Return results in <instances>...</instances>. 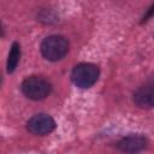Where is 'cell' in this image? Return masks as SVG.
Listing matches in <instances>:
<instances>
[{"label":"cell","mask_w":154,"mask_h":154,"mask_svg":"<svg viewBox=\"0 0 154 154\" xmlns=\"http://www.w3.org/2000/svg\"><path fill=\"white\" fill-rule=\"evenodd\" d=\"M70 43L66 37L61 35H49L41 42L40 51L45 59L49 61H59L69 53Z\"/></svg>","instance_id":"1"},{"label":"cell","mask_w":154,"mask_h":154,"mask_svg":"<svg viewBox=\"0 0 154 154\" xmlns=\"http://www.w3.org/2000/svg\"><path fill=\"white\" fill-rule=\"evenodd\" d=\"M20 90L28 99L40 101L46 99L51 94L52 84L41 76H30L22 82Z\"/></svg>","instance_id":"2"},{"label":"cell","mask_w":154,"mask_h":154,"mask_svg":"<svg viewBox=\"0 0 154 154\" xmlns=\"http://www.w3.org/2000/svg\"><path fill=\"white\" fill-rule=\"evenodd\" d=\"M99 76V67L91 63H79L73 67L71 72V79L73 84L82 89L93 87L97 82Z\"/></svg>","instance_id":"3"},{"label":"cell","mask_w":154,"mask_h":154,"mask_svg":"<svg viewBox=\"0 0 154 154\" xmlns=\"http://www.w3.org/2000/svg\"><path fill=\"white\" fill-rule=\"evenodd\" d=\"M26 130L35 136H46L54 131L57 124L55 120L46 113H37L34 114L26 122Z\"/></svg>","instance_id":"4"},{"label":"cell","mask_w":154,"mask_h":154,"mask_svg":"<svg viewBox=\"0 0 154 154\" xmlns=\"http://www.w3.org/2000/svg\"><path fill=\"white\" fill-rule=\"evenodd\" d=\"M148 146V138L142 134H130L122 137L117 143L116 148L126 154H137L144 150Z\"/></svg>","instance_id":"5"},{"label":"cell","mask_w":154,"mask_h":154,"mask_svg":"<svg viewBox=\"0 0 154 154\" xmlns=\"http://www.w3.org/2000/svg\"><path fill=\"white\" fill-rule=\"evenodd\" d=\"M134 103L142 109L153 107V79L149 78L134 93Z\"/></svg>","instance_id":"6"},{"label":"cell","mask_w":154,"mask_h":154,"mask_svg":"<svg viewBox=\"0 0 154 154\" xmlns=\"http://www.w3.org/2000/svg\"><path fill=\"white\" fill-rule=\"evenodd\" d=\"M19 59H20V45L14 41L12 43L11 48H10L8 57H7V63H6V70H7L8 73L14 72V70L18 66Z\"/></svg>","instance_id":"7"},{"label":"cell","mask_w":154,"mask_h":154,"mask_svg":"<svg viewBox=\"0 0 154 154\" xmlns=\"http://www.w3.org/2000/svg\"><path fill=\"white\" fill-rule=\"evenodd\" d=\"M153 8H154V5H152L149 8H148V12H147V14L146 16H143V18H142V20H141V23H144V22H147L150 17H152V13H153Z\"/></svg>","instance_id":"8"},{"label":"cell","mask_w":154,"mask_h":154,"mask_svg":"<svg viewBox=\"0 0 154 154\" xmlns=\"http://www.w3.org/2000/svg\"><path fill=\"white\" fill-rule=\"evenodd\" d=\"M5 36V29H4V25L0 20V37H4Z\"/></svg>","instance_id":"9"}]
</instances>
